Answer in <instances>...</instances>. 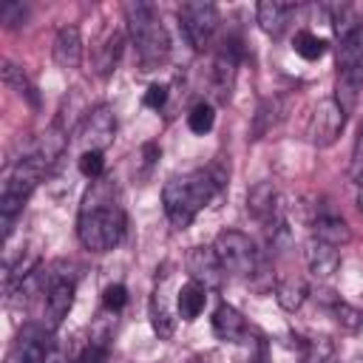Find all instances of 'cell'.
Returning a JSON list of instances; mask_svg holds the SVG:
<instances>
[{
	"mask_svg": "<svg viewBox=\"0 0 363 363\" xmlns=\"http://www.w3.org/2000/svg\"><path fill=\"white\" fill-rule=\"evenodd\" d=\"M77 235L82 247L91 252H108L122 241L125 213L119 207L116 187L111 179H96L85 193L79 218H77Z\"/></svg>",
	"mask_w": 363,
	"mask_h": 363,
	"instance_id": "6da1fadb",
	"label": "cell"
},
{
	"mask_svg": "<svg viewBox=\"0 0 363 363\" xmlns=\"http://www.w3.org/2000/svg\"><path fill=\"white\" fill-rule=\"evenodd\" d=\"M224 184H227V170L221 164L193 170L190 176H170L162 187V204L167 221L176 230L190 227L196 213L207 207L224 190Z\"/></svg>",
	"mask_w": 363,
	"mask_h": 363,
	"instance_id": "7a4b0ae2",
	"label": "cell"
},
{
	"mask_svg": "<svg viewBox=\"0 0 363 363\" xmlns=\"http://www.w3.org/2000/svg\"><path fill=\"white\" fill-rule=\"evenodd\" d=\"M125 23H128V37L136 45V57L142 71L159 68L167 54H170V37L150 3H125Z\"/></svg>",
	"mask_w": 363,
	"mask_h": 363,
	"instance_id": "3957f363",
	"label": "cell"
},
{
	"mask_svg": "<svg viewBox=\"0 0 363 363\" xmlns=\"http://www.w3.org/2000/svg\"><path fill=\"white\" fill-rule=\"evenodd\" d=\"M45 173H48V164H45L43 159H37L34 153H28L26 159H20V162L9 170L6 182H3V190H0V221H3L6 238H9V233H11L14 218L23 213L28 196H31L34 187L43 182Z\"/></svg>",
	"mask_w": 363,
	"mask_h": 363,
	"instance_id": "277c9868",
	"label": "cell"
},
{
	"mask_svg": "<svg viewBox=\"0 0 363 363\" xmlns=\"http://www.w3.org/2000/svg\"><path fill=\"white\" fill-rule=\"evenodd\" d=\"M335 99L349 113L354 111L360 91H363V28L343 37L337 45V82Z\"/></svg>",
	"mask_w": 363,
	"mask_h": 363,
	"instance_id": "5b68a950",
	"label": "cell"
},
{
	"mask_svg": "<svg viewBox=\"0 0 363 363\" xmlns=\"http://www.w3.org/2000/svg\"><path fill=\"white\" fill-rule=\"evenodd\" d=\"M213 250H216L224 272H230L235 278H252L258 272V252H255V244L250 241V235H244L238 230H224L216 235Z\"/></svg>",
	"mask_w": 363,
	"mask_h": 363,
	"instance_id": "8992f818",
	"label": "cell"
},
{
	"mask_svg": "<svg viewBox=\"0 0 363 363\" xmlns=\"http://www.w3.org/2000/svg\"><path fill=\"white\" fill-rule=\"evenodd\" d=\"M179 26L193 51H204L218 28V9L204 0H187L179 6Z\"/></svg>",
	"mask_w": 363,
	"mask_h": 363,
	"instance_id": "52a82bcc",
	"label": "cell"
},
{
	"mask_svg": "<svg viewBox=\"0 0 363 363\" xmlns=\"http://www.w3.org/2000/svg\"><path fill=\"white\" fill-rule=\"evenodd\" d=\"M343 125H346V111L337 105L335 96H326L312 108V116H309V125H306V136H309V142L315 147H329L343 133Z\"/></svg>",
	"mask_w": 363,
	"mask_h": 363,
	"instance_id": "ba28073f",
	"label": "cell"
},
{
	"mask_svg": "<svg viewBox=\"0 0 363 363\" xmlns=\"http://www.w3.org/2000/svg\"><path fill=\"white\" fill-rule=\"evenodd\" d=\"M51 349H54L51 329L45 323H40V326L37 323H28V326H23V332L17 335V340L9 346L3 363H45Z\"/></svg>",
	"mask_w": 363,
	"mask_h": 363,
	"instance_id": "9c48e42d",
	"label": "cell"
},
{
	"mask_svg": "<svg viewBox=\"0 0 363 363\" xmlns=\"http://www.w3.org/2000/svg\"><path fill=\"white\" fill-rule=\"evenodd\" d=\"M238 60H241V48L235 40H224L221 48L216 51L213 60V96L216 102H227L233 88H235V74H238Z\"/></svg>",
	"mask_w": 363,
	"mask_h": 363,
	"instance_id": "30bf717a",
	"label": "cell"
},
{
	"mask_svg": "<svg viewBox=\"0 0 363 363\" xmlns=\"http://www.w3.org/2000/svg\"><path fill=\"white\" fill-rule=\"evenodd\" d=\"M247 213L252 218H258L261 224L272 227V233L278 227H284L281 221V201H278V190L272 182H258L247 190Z\"/></svg>",
	"mask_w": 363,
	"mask_h": 363,
	"instance_id": "8fae6325",
	"label": "cell"
},
{
	"mask_svg": "<svg viewBox=\"0 0 363 363\" xmlns=\"http://www.w3.org/2000/svg\"><path fill=\"white\" fill-rule=\"evenodd\" d=\"M187 272H190V281L204 286L207 292L210 289H218L221 286V278H224V267L216 255L213 247H193L187 252Z\"/></svg>",
	"mask_w": 363,
	"mask_h": 363,
	"instance_id": "7c38bea8",
	"label": "cell"
},
{
	"mask_svg": "<svg viewBox=\"0 0 363 363\" xmlns=\"http://www.w3.org/2000/svg\"><path fill=\"white\" fill-rule=\"evenodd\" d=\"M48 275V289H45V326L48 329H57L65 315L71 312L74 306V281L65 278V275H54V272H45Z\"/></svg>",
	"mask_w": 363,
	"mask_h": 363,
	"instance_id": "4fadbf2b",
	"label": "cell"
},
{
	"mask_svg": "<svg viewBox=\"0 0 363 363\" xmlns=\"http://www.w3.org/2000/svg\"><path fill=\"white\" fill-rule=\"evenodd\" d=\"M113 133H116V116L108 105H99L94 108L82 128H79V136L85 142V150H105L111 142H113Z\"/></svg>",
	"mask_w": 363,
	"mask_h": 363,
	"instance_id": "5bb4252c",
	"label": "cell"
},
{
	"mask_svg": "<svg viewBox=\"0 0 363 363\" xmlns=\"http://www.w3.org/2000/svg\"><path fill=\"white\" fill-rule=\"evenodd\" d=\"M122 45H125V34L122 28H113L108 26L102 31V37L96 40L94 51H91V62H94V71L99 77H111L119 65V57H122Z\"/></svg>",
	"mask_w": 363,
	"mask_h": 363,
	"instance_id": "9a60e30c",
	"label": "cell"
},
{
	"mask_svg": "<svg viewBox=\"0 0 363 363\" xmlns=\"http://www.w3.org/2000/svg\"><path fill=\"white\" fill-rule=\"evenodd\" d=\"M298 11L295 3H281V0H261L255 6V20L261 26L264 34L269 37H281L286 31V26L292 23V14Z\"/></svg>",
	"mask_w": 363,
	"mask_h": 363,
	"instance_id": "2e32d148",
	"label": "cell"
},
{
	"mask_svg": "<svg viewBox=\"0 0 363 363\" xmlns=\"http://www.w3.org/2000/svg\"><path fill=\"white\" fill-rule=\"evenodd\" d=\"M303 261H306L312 275L329 278V275H335L340 269V250L332 247V244H323L318 238H309L306 247H303Z\"/></svg>",
	"mask_w": 363,
	"mask_h": 363,
	"instance_id": "e0dca14e",
	"label": "cell"
},
{
	"mask_svg": "<svg viewBox=\"0 0 363 363\" xmlns=\"http://www.w3.org/2000/svg\"><path fill=\"white\" fill-rule=\"evenodd\" d=\"M213 335L221 343H241L247 335V320L241 318V312L230 303H218L213 312Z\"/></svg>",
	"mask_w": 363,
	"mask_h": 363,
	"instance_id": "ac0fdd59",
	"label": "cell"
},
{
	"mask_svg": "<svg viewBox=\"0 0 363 363\" xmlns=\"http://www.w3.org/2000/svg\"><path fill=\"white\" fill-rule=\"evenodd\" d=\"M51 54H54V62L60 68H77L82 62V37H79V28L77 26H62L57 31V37H54Z\"/></svg>",
	"mask_w": 363,
	"mask_h": 363,
	"instance_id": "d6986e66",
	"label": "cell"
},
{
	"mask_svg": "<svg viewBox=\"0 0 363 363\" xmlns=\"http://www.w3.org/2000/svg\"><path fill=\"white\" fill-rule=\"evenodd\" d=\"M312 238L332 244V247H343L352 241V230H349L346 218H340L335 213H318L312 221Z\"/></svg>",
	"mask_w": 363,
	"mask_h": 363,
	"instance_id": "ffe728a7",
	"label": "cell"
},
{
	"mask_svg": "<svg viewBox=\"0 0 363 363\" xmlns=\"http://www.w3.org/2000/svg\"><path fill=\"white\" fill-rule=\"evenodd\" d=\"M176 315H179V312L170 309V301H167L164 286H159V289L153 292V298H150V326H153V332H156L159 340H167V337L173 335V329H176Z\"/></svg>",
	"mask_w": 363,
	"mask_h": 363,
	"instance_id": "44dd1931",
	"label": "cell"
},
{
	"mask_svg": "<svg viewBox=\"0 0 363 363\" xmlns=\"http://www.w3.org/2000/svg\"><path fill=\"white\" fill-rule=\"evenodd\" d=\"M204 303H207V289L199 286V284H184L176 289V312L182 320H196L201 312H204Z\"/></svg>",
	"mask_w": 363,
	"mask_h": 363,
	"instance_id": "7402d4cb",
	"label": "cell"
},
{
	"mask_svg": "<svg viewBox=\"0 0 363 363\" xmlns=\"http://www.w3.org/2000/svg\"><path fill=\"white\" fill-rule=\"evenodd\" d=\"M306 295H309V289H306V281L303 278L289 275V278H281L275 284V298H278L281 309H286V312H298L303 306Z\"/></svg>",
	"mask_w": 363,
	"mask_h": 363,
	"instance_id": "603a6c76",
	"label": "cell"
},
{
	"mask_svg": "<svg viewBox=\"0 0 363 363\" xmlns=\"http://www.w3.org/2000/svg\"><path fill=\"white\" fill-rule=\"evenodd\" d=\"M62 150H65V130L60 128V125H51L40 139H37V145H34V156L37 159H43L48 167L62 156Z\"/></svg>",
	"mask_w": 363,
	"mask_h": 363,
	"instance_id": "cb8c5ba5",
	"label": "cell"
},
{
	"mask_svg": "<svg viewBox=\"0 0 363 363\" xmlns=\"http://www.w3.org/2000/svg\"><path fill=\"white\" fill-rule=\"evenodd\" d=\"M284 113V99L281 96H272V99H264L252 116V139H261L264 133H269L275 128V122L281 119Z\"/></svg>",
	"mask_w": 363,
	"mask_h": 363,
	"instance_id": "d4e9b609",
	"label": "cell"
},
{
	"mask_svg": "<svg viewBox=\"0 0 363 363\" xmlns=\"http://www.w3.org/2000/svg\"><path fill=\"white\" fill-rule=\"evenodd\" d=\"M326 45H329V43H326L323 37H318V34H312V31H306V28L298 31L295 40H292L295 54L303 57V60H309V62H312V60H320V57L326 54Z\"/></svg>",
	"mask_w": 363,
	"mask_h": 363,
	"instance_id": "484cf974",
	"label": "cell"
},
{
	"mask_svg": "<svg viewBox=\"0 0 363 363\" xmlns=\"http://www.w3.org/2000/svg\"><path fill=\"white\" fill-rule=\"evenodd\" d=\"M213 122H216V111H213V105H207V102L193 105V111L187 113V128H190L193 133H207V130H213Z\"/></svg>",
	"mask_w": 363,
	"mask_h": 363,
	"instance_id": "4316f807",
	"label": "cell"
},
{
	"mask_svg": "<svg viewBox=\"0 0 363 363\" xmlns=\"http://www.w3.org/2000/svg\"><path fill=\"white\" fill-rule=\"evenodd\" d=\"M0 74H3V82H6L9 88H14L17 94H28V96L34 99V94H31V85H28V79H26V74H23V68H20V65H14L11 60H3V65H0Z\"/></svg>",
	"mask_w": 363,
	"mask_h": 363,
	"instance_id": "83f0119b",
	"label": "cell"
},
{
	"mask_svg": "<svg viewBox=\"0 0 363 363\" xmlns=\"http://www.w3.org/2000/svg\"><path fill=\"white\" fill-rule=\"evenodd\" d=\"M77 167L85 179L96 182L102 179V170H105V159H102V150H82L79 159H77Z\"/></svg>",
	"mask_w": 363,
	"mask_h": 363,
	"instance_id": "f1b7e54d",
	"label": "cell"
},
{
	"mask_svg": "<svg viewBox=\"0 0 363 363\" xmlns=\"http://www.w3.org/2000/svg\"><path fill=\"white\" fill-rule=\"evenodd\" d=\"M303 363H337V360H335V349H332V343H329L326 337H320V340H309V343L303 346Z\"/></svg>",
	"mask_w": 363,
	"mask_h": 363,
	"instance_id": "f546056e",
	"label": "cell"
},
{
	"mask_svg": "<svg viewBox=\"0 0 363 363\" xmlns=\"http://www.w3.org/2000/svg\"><path fill=\"white\" fill-rule=\"evenodd\" d=\"M335 318H337V323L343 326V329H363V312L360 309H354V306H349V303H335Z\"/></svg>",
	"mask_w": 363,
	"mask_h": 363,
	"instance_id": "4dcf8cb0",
	"label": "cell"
},
{
	"mask_svg": "<svg viewBox=\"0 0 363 363\" xmlns=\"http://www.w3.org/2000/svg\"><path fill=\"white\" fill-rule=\"evenodd\" d=\"M125 303H128V289H125L122 284L105 286V292H102V306H105L108 312H119Z\"/></svg>",
	"mask_w": 363,
	"mask_h": 363,
	"instance_id": "1f68e13d",
	"label": "cell"
},
{
	"mask_svg": "<svg viewBox=\"0 0 363 363\" xmlns=\"http://www.w3.org/2000/svg\"><path fill=\"white\" fill-rule=\"evenodd\" d=\"M0 20H3L9 28L20 26V23L26 20V9H23V3H9V6H3V11H0Z\"/></svg>",
	"mask_w": 363,
	"mask_h": 363,
	"instance_id": "d6a6232c",
	"label": "cell"
},
{
	"mask_svg": "<svg viewBox=\"0 0 363 363\" xmlns=\"http://www.w3.org/2000/svg\"><path fill=\"white\" fill-rule=\"evenodd\" d=\"M167 102V85H150L145 91V105L147 108H162Z\"/></svg>",
	"mask_w": 363,
	"mask_h": 363,
	"instance_id": "836d02e7",
	"label": "cell"
},
{
	"mask_svg": "<svg viewBox=\"0 0 363 363\" xmlns=\"http://www.w3.org/2000/svg\"><path fill=\"white\" fill-rule=\"evenodd\" d=\"M77 363H105V346L102 343H88L82 349V354L77 357Z\"/></svg>",
	"mask_w": 363,
	"mask_h": 363,
	"instance_id": "e575fe53",
	"label": "cell"
},
{
	"mask_svg": "<svg viewBox=\"0 0 363 363\" xmlns=\"http://www.w3.org/2000/svg\"><path fill=\"white\" fill-rule=\"evenodd\" d=\"M45 363H68V357H65V354H62V352L54 346V349L48 352V360H45Z\"/></svg>",
	"mask_w": 363,
	"mask_h": 363,
	"instance_id": "d590c367",
	"label": "cell"
},
{
	"mask_svg": "<svg viewBox=\"0 0 363 363\" xmlns=\"http://www.w3.org/2000/svg\"><path fill=\"white\" fill-rule=\"evenodd\" d=\"M354 179H357V184L363 187V156H360V162H357V167H354Z\"/></svg>",
	"mask_w": 363,
	"mask_h": 363,
	"instance_id": "8d00e7d4",
	"label": "cell"
},
{
	"mask_svg": "<svg viewBox=\"0 0 363 363\" xmlns=\"http://www.w3.org/2000/svg\"><path fill=\"white\" fill-rule=\"evenodd\" d=\"M357 210H360V213H363V187H360V190H357Z\"/></svg>",
	"mask_w": 363,
	"mask_h": 363,
	"instance_id": "74e56055",
	"label": "cell"
},
{
	"mask_svg": "<svg viewBox=\"0 0 363 363\" xmlns=\"http://www.w3.org/2000/svg\"><path fill=\"white\" fill-rule=\"evenodd\" d=\"M363 150V128H360V139H357V153Z\"/></svg>",
	"mask_w": 363,
	"mask_h": 363,
	"instance_id": "f35d334b",
	"label": "cell"
},
{
	"mask_svg": "<svg viewBox=\"0 0 363 363\" xmlns=\"http://www.w3.org/2000/svg\"><path fill=\"white\" fill-rule=\"evenodd\" d=\"M354 363H363V360H360V357H357V360H354Z\"/></svg>",
	"mask_w": 363,
	"mask_h": 363,
	"instance_id": "ab89813d",
	"label": "cell"
}]
</instances>
